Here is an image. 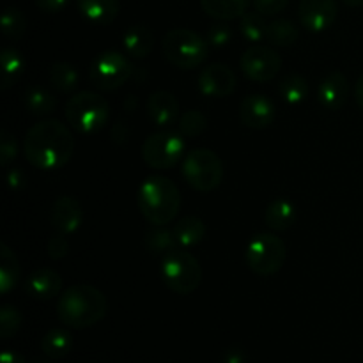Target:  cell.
Returning a JSON list of instances; mask_svg holds the SVG:
<instances>
[{"label":"cell","instance_id":"cell-35","mask_svg":"<svg viewBox=\"0 0 363 363\" xmlns=\"http://www.w3.org/2000/svg\"><path fill=\"white\" fill-rule=\"evenodd\" d=\"M21 326V314L13 305H4L0 311V337L11 339Z\"/></svg>","mask_w":363,"mask_h":363},{"label":"cell","instance_id":"cell-2","mask_svg":"<svg viewBox=\"0 0 363 363\" xmlns=\"http://www.w3.org/2000/svg\"><path fill=\"white\" fill-rule=\"evenodd\" d=\"M108 311L105 294L89 284H77L60 294L57 315L60 323L74 330L91 328L101 321Z\"/></svg>","mask_w":363,"mask_h":363},{"label":"cell","instance_id":"cell-42","mask_svg":"<svg viewBox=\"0 0 363 363\" xmlns=\"http://www.w3.org/2000/svg\"><path fill=\"white\" fill-rule=\"evenodd\" d=\"M223 363H247V357L241 347H230L227 350L225 357H223Z\"/></svg>","mask_w":363,"mask_h":363},{"label":"cell","instance_id":"cell-10","mask_svg":"<svg viewBox=\"0 0 363 363\" xmlns=\"http://www.w3.org/2000/svg\"><path fill=\"white\" fill-rule=\"evenodd\" d=\"M184 144L181 133L174 131H158L145 138L142 145V158L151 169H172L183 160Z\"/></svg>","mask_w":363,"mask_h":363},{"label":"cell","instance_id":"cell-37","mask_svg":"<svg viewBox=\"0 0 363 363\" xmlns=\"http://www.w3.org/2000/svg\"><path fill=\"white\" fill-rule=\"evenodd\" d=\"M46 252H48V257L53 259V261L66 257L69 254V241H67L66 234H57V236L50 238L48 243H46Z\"/></svg>","mask_w":363,"mask_h":363},{"label":"cell","instance_id":"cell-23","mask_svg":"<svg viewBox=\"0 0 363 363\" xmlns=\"http://www.w3.org/2000/svg\"><path fill=\"white\" fill-rule=\"evenodd\" d=\"M174 236H176L177 243L183 248H191L195 245L201 243L206 236V225L201 218L197 216H184L183 220L172 227Z\"/></svg>","mask_w":363,"mask_h":363},{"label":"cell","instance_id":"cell-29","mask_svg":"<svg viewBox=\"0 0 363 363\" xmlns=\"http://www.w3.org/2000/svg\"><path fill=\"white\" fill-rule=\"evenodd\" d=\"M279 92L289 105H300L308 96V84L301 74L289 73L279 82Z\"/></svg>","mask_w":363,"mask_h":363},{"label":"cell","instance_id":"cell-15","mask_svg":"<svg viewBox=\"0 0 363 363\" xmlns=\"http://www.w3.org/2000/svg\"><path fill=\"white\" fill-rule=\"evenodd\" d=\"M50 220L52 225L59 230L60 234H73L74 230L80 229L82 220H84V209L80 202L74 197H59L52 206L50 211Z\"/></svg>","mask_w":363,"mask_h":363},{"label":"cell","instance_id":"cell-39","mask_svg":"<svg viewBox=\"0 0 363 363\" xmlns=\"http://www.w3.org/2000/svg\"><path fill=\"white\" fill-rule=\"evenodd\" d=\"M257 13L262 16H277L287 7L289 0H252Z\"/></svg>","mask_w":363,"mask_h":363},{"label":"cell","instance_id":"cell-1","mask_svg":"<svg viewBox=\"0 0 363 363\" xmlns=\"http://www.w3.org/2000/svg\"><path fill=\"white\" fill-rule=\"evenodd\" d=\"M74 140L69 128L55 119H45L27 131L23 140L25 158L43 170L62 169L73 156Z\"/></svg>","mask_w":363,"mask_h":363},{"label":"cell","instance_id":"cell-47","mask_svg":"<svg viewBox=\"0 0 363 363\" xmlns=\"http://www.w3.org/2000/svg\"><path fill=\"white\" fill-rule=\"evenodd\" d=\"M30 363H48L46 360H41V358H35V360H32Z\"/></svg>","mask_w":363,"mask_h":363},{"label":"cell","instance_id":"cell-14","mask_svg":"<svg viewBox=\"0 0 363 363\" xmlns=\"http://www.w3.org/2000/svg\"><path fill=\"white\" fill-rule=\"evenodd\" d=\"M240 119L250 130H264L275 121V105L264 94H248L241 99Z\"/></svg>","mask_w":363,"mask_h":363},{"label":"cell","instance_id":"cell-30","mask_svg":"<svg viewBox=\"0 0 363 363\" xmlns=\"http://www.w3.org/2000/svg\"><path fill=\"white\" fill-rule=\"evenodd\" d=\"M25 105L34 116H50V113L55 112L57 99L45 87L35 85V87H30L25 92Z\"/></svg>","mask_w":363,"mask_h":363},{"label":"cell","instance_id":"cell-28","mask_svg":"<svg viewBox=\"0 0 363 363\" xmlns=\"http://www.w3.org/2000/svg\"><path fill=\"white\" fill-rule=\"evenodd\" d=\"M269 23L257 11H247L240 18V32L250 43H261L268 38Z\"/></svg>","mask_w":363,"mask_h":363},{"label":"cell","instance_id":"cell-34","mask_svg":"<svg viewBox=\"0 0 363 363\" xmlns=\"http://www.w3.org/2000/svg\"><path fill=\"white\" fill-rule=\"evenodd\" d=\"M177 128H179V133L184 135V137H197V135L204 133V130L208 128V119L199 110H188L181 116Z\"/></svg>","mask_w":363,"mask_h":363},{"label":"cell","instance_id":"cell-18","mask_svg":"<svg viewBox=\"0 0 363 363\" xmlns=\"http://www.w3.org/2000/svg\"><path fill=\"white\" fill-rule=\"evenodd\" d=\"M25 289L35 300H52L62 289V279L55 269L39 268L30 273Z\"/></svg>","mask_w":363,"mask_h":363},{"label":"cell","instance_id":"cell-21","mask_svg":"<svg viewBox=\"0 0 363 363\" xmlns=\"http://www.w3.org/2000/svg\"><path fill=\"white\" fill-rule=\"evenodd\" d=\"M252 0H201V6L208 16L220 21L241 18L248 11Z\"/></svg>","mask_w":363,"mask_h":363},{"label":"cell","instance_id":"cell-11","mask_svg":"<svg viewBox=\"0 0 363 363\" xmlns=\"http://www.w3.org/2000/svg\"><path fill=\"white\" fill-rule=\"evenodd\" d=\"M241 71L250 82L264 84L282 69V57L269 46H252L241 55Z\"/></svg>","mask_w":363,"mask_h":363},{"label":"cell","instance_id":"cell-41","mask_svg":"<svg viewBox=\"0 0 363 363\" xmlns=\"http://www.w3.org/2000/svg\"><path fill=\"white\" fill-rule=\"evenodd\" d=\"M128 137H130V130L124 126V123H117L116 126L112 128V142L117 145H124L128 142Z\"/></svg>","mask_w":363,"mask_h":363},{"label":"cell","instance_id":"cell-13","mask_svg":"<svg viewBox=\"0 0 363 363\" xmlns=\"http://www.w3.org/2000/svg\"><path fill=\"white\" fill-rule=\"evenodd\" d=\"M236 74L225 64H209L199 74V89L209 98H227L236 91Z\"/></svg>","mask_w":363,"mask_h":363},{"label":"cell","instance_id":"cell-7","mask_svg":"<svg viewBox=\"0 0 363 363\" xmlns=\"http://www.w3.org/2000/svg\"><path fill=\"white\" fill-rule=\"evenodd\" d=\"M183 176L194 190L209 194L222 183L223 163L216 152L209 149H195L184 156Z\"/></svg>","mask_w":363,"mask_h":363},{"label":"cell","instance_id":"cell-40","mask_svg":"<svg viewBox=\"0 0 363 363\" xmlns=\"http://www.w3.org/2000/svg\"><path fill=\"white\" fill-rule=\"evenodd\" d=\"M69 4V0H35V6L38 9H41L43 13H60L64 7Z\"/></svg>","mask_w":363,"mask_h":363},{"label":"cell","instance_id":"cell-45","mask_svg":"<svg viewBox=\"0 0 363 363\" xmlns=\"http://www.w3.org/2000/svg\"><path fill=\"white\" fill-rule=\"evenodd\" d=\"M354 98H357L358 106L363 110V74L358 78L357 82V87H354Z\"/></svg>","mask_w":363,"mask_h":363},{"label":"cell","instance_id":"cell-33","mask_svg":"<svg viewBox=\"0 0 363 363\" xmlns=\"http://www.w3.org/2000/svg\"><path fill=\"white\" fill-rule=\"evenodd\" d=\"M25 30H27V20L25 14L16 7H7L2 13V32L7 39L11 41H18L23 38Z\"/></svg>","mask_w":363,"mask_h":363},{"label":"cell","instance_id":"cell-16","mask_svg":"<svg viewBox=\"0 0 363 363\" xmlns=\"http://www.w3.org/2000/svg\"><path fill=\"white\" fill-rule=\"evenodd\" d=\"M350 96V80L340 71L326 74L318 87V99L325 108L339 110Z\"/></svg>","mask_w":363,"mask_h":363},{"label":"cell","instance_id":"cell-26","mask_svg":"<svg viewBox=\"0 0 363 363\" xmlns=\"http://www.w3.org/2000/svg\"><path fill=\"white\" fill-rule=\"evenodd\" d=\"M25 60L16 48H4L2 50V91L13 87L18 78L23 74Z\"/></svg>","mask_w":363,"mask_h":363},{"label":"cell","instance_id":"cell-22","mask_svg":"<svg viewBox=\"0 0 363 363\" xmlns=\"http://www.w3.org/2000/svg\"><path fill=\"white\" fill-rule=\"evenodd\" d=\"M264 220L269 229L282 233V230L289 229L296 220V208L287 199H277L266 209Z\"/></svg>","mask_w":363,"mask_h":363},{"label":"cell","instance_id":"cell-36","mask_svg":"<svg viewBox=\"0 0 363 363\" xmlns=\"http://www.w3.org/2000/svg\"><path fill=\"white\" fill-rule=\"evenodd\" d=\"M18 156V144L14 135H11L9 131L4 130L0 133V160H2L4 167H9L11 162Z\"/></svg>","mask_w":363,"mask_h":363},{"label":"cell","instance_id":"cell-25","mask_svg":"<svg viewBox=\"0 0 363 363\" xmlns=\"http://www.w3.org/2000/svg\"><path fill=\"white\" fill-rule=\"evenodd\" d=\"M20 264L7 245H0V293L7 294L14 289L20 280Z\"/></svg>","mask_w":363,"mask_h":363},{"label":"cell","instance_id":"cell-19","mask_svg":"<svg viewBox=\"0 0 363 363\" xmlns=\"http://www.w3.org/2000/svg\"><path fill=\"white\" fill-rule=\"evenodd\" d=\"M82 16L94 25H110L121 11L119 0H77Z\"/></svg>","mask_w":363,"mask_h":363},{"label":"cell","instance_id":"cell-20","mask_svg":"<svg viewBox=\"0 0 363 363\" xmlns=\"http://www.w3.org/2000/svg\"><path fill=\"white\" fill-rule=\"evenodd\" d=\"M123 46L133 59H145L155 46V35L145 25H133L124 32Z\"/></svg>","mask_w":363,"mask_h":363},{"label":"cell","instance_id":"cell-3","mask_svg":"<svg viewBox=\"0 0 363 363\" xmlns=\"http://www.w3.org/2000/svg\"><path fill=\"white\" fill-rule=\"evenodd\" d=\"M142 216L155 227H165L181 209L179 188L165 176H151L140 184L137 195Z\"/></svg>","mask_w":363,"mask_h":363},{"label":"cell","instance_id":"cell-27","mask_svg":"<svg viewBox=\"0 0 363 363\" xmlns=\"http://www.w3.org/2000/svg\"><path fill=\"white\" fill-rule=\"evenodd\" d=\"M144 245L149 254L163 255V257L176 250V248H179V243L174 236V230H167L163 227H156V229L149 230L144 238Z\"/></svg>","mask_w":363,"mask_h":363},{"label":"cell","instance_id":"cell-44","mask_svg":"<svg viewBox=\"0 0 363 363\" xmlns=\"http://www.w3.org/2000/svg\"><path fill=\"white\" fill-rule=\"evenodd\" d=\"M23 181H25L23 174H21L18 169H11L9 172H7V183H9V186L14 188V190L20 188L21 184H23Z\"/></svg>","mask_w":363,"mask_h":363},{"label":"cell","instance_id":"cell-9","mask_svg":"<svg viewBox=\"0 0 363 363\" xmlns=\"http://www.w3.org/2000/svg\"><path fill=\"white\" fill-rule=\"evenodd\" d=\"M133 77V66L126 55L113 50L99 53L91 64L89 80L99 91H116Z\"/></svg>","mask_w":363,"mask_h":363},{"label":"cell","instance_id":"cell-43","mask_svg":"<svg viewBox=\"0 0 363 363\" xmlns=\"http://www.w3.org/2000/svg\"><path fill=\"white\" fill-rule=\"evenodd\" d=\"M0 363H27V360H25L23 354H20L18 351L6 350L0 354Z\"/></svg>","mask_w":363,"mask_h":363},{"label":"cell","instance_id":"cell-5","mask_svg":"<svg viewBox=\"0 0 363 363\" xmlns=\"http://www.w3.org/2000/svg\"><path fill=\"white\" fill-rule=\"evenodd\" d=\"M64 113L73 130L78 133L92 135L106 126L110 119V106L103 96L85 91L67 99Z\"/></svg>","mask_w":363,"mask_h":363},{"label":"cell","instance_id":"cell-17","mask_svg":"<svg viewBox=\"0 0 363 363\" xmlns=\"http://www.w3.org/2000/svg\"><path fill=\"white\" fill-rule=\"evenodd\" d=\"M145 110H147V116L151 117L152 123L162 128L170 126L179 117V103L172 92L167 91L152 92L145 103Z\"/></svg>","mask_w":363,"mask_h":363},{"label":"cell","instance_id":"cell-32","mask_svg":"<svg viewBox=\"0 0 363 363\" xmlns=\"http://www.w3.org/2000/svg\"><path fill=\"white\" fill-rule=\"evenodd\" d=\"M300 38V30L291 20H275L268 27V41L273 46H293Z\"/></svg>","mask_w":363,"mask_h":363},{"label":"cell","instance_id":"cell-31","mask_svg":"<svg viewBox=\"0 0 363 363\" xmlns=\"http://www.w3.org/2000/svg\"><path fill=\"white\" fill-rule=\"evenodd\" d=\"M50 84L62 94H69L78 85V73L71 64L57 62L53 64L48 73Z\"/></svg>","mask_w":363,"mask_h":363},{"label":"cell","instance_id":"cell-4","mask_svg":"<svg viewBox=\"0 0 363 363\" xmlns=\"http://www.w3.org/2000/svg\"><path fill=\"white\" fill-rule=\"evenodd\" d=\"M162 52L172 66L195 69L208 59L209 43L190 28H172L163 38Z\"/></svg>","mask_w":363,"mask_h":363},{"label":"cell","instance_id":"cell-46","mask_svg":"<svg viewBox=\"0 0 363 363\" xmlns=\"http://www.w3.org/2000/svg\"><path fill=\"white\" fill-rule=\"evenodd\" d=\"M344 4H346V6H350V7H360V6H363V0H342Z\"/></svg>","mask_w":363,"mask_h":363},{"label":"cell","instance_id":"cell-6","mask_svg":"<svg viewBox=\"0 0 363 363\" xmlns=\"http://www.w3.org/2000/svg\"><path fill=\"white\" fill-rule=\"evenodd\" d=\"M162 280L172 293L186 296L201 286L202 268L190 252L176 248L163 257Z\"/></svg>","mask_w":363,"mask_h":363},{"label":"cell","instance_id":"cell-12","mask_svg":"<svg viewBox=\"0 0 363 363\" xmlns=\"http://www.w3.org/2000/svg\"><path fill=\"white\" fill-rule=\"evenodd\" d=\"M339 14L337 0H300L298 18L311 32H323L332 27Z\"/></svg>","mask_w":363,"mask_h":363},{"label":"cell","instance_id":"cell-24","mask_svg":"<svg viewBox=\"0 0 363 363\" xmlns=\"http://www.w3.org/2000/svg\"><path fill=\"white\" fill-rule=\"evenodd\" d=\"M73 347V337L67 330L53 328L43 337L41 340V351L45 357L50 360H60V358L67 357Z\"/></svg>","mask_w":363,"mask_h":363},{"label":"cell","instance_id":"cell-8","mask_svg":"<svg viewBox=\"0 0 363 363\" xmlns=\"http://www.w3.org/2000/svg\"><path fill=\"white\" fill-rule=\"evenodd\" d=\"M245 261L255 275L272 277L279 273L286 262V245L275 234H257L245 250Z\"/></svg>","mask_w":363,"mask_h":363},{"label":"cell","instance_id":"cell-38","mask_svg":"<svg viewBox=\"0 0 363 363\" xmlns=\"http://www.w3.org/2000/svg\"><path fill=\"white\" fill-rule=\"evenodd\" d=\"M230 38H233L230 28L223 23L213 25V27L208 30V43L211 46H216V48H222V46L229 45Z\"/></svg>","mask_w":363,"mask_h":363}]
</instances>
